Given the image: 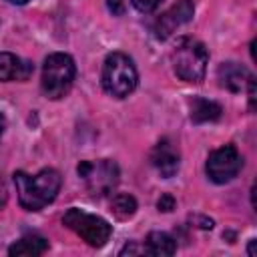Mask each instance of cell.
<instances>
[{
    "instance_id": "cell-16",
    "label": "cell",
    "mask_w": 257,
    "mask_h": 257,
    "mask_svg": "<svg viewBox=\"0 0 257 257\" xmlns=\"http://www.w3.org/2000/svg\"><path fill=\"white\" fill-rule=\"evenodd\" d=\"M131 2H133V6H135L139 12L147 14V12H153V10L159 6L161 0H131Z\"/></svg>"
},
{
    "instance_id": "cell-2",
    "label": "cell",
    "mask_w": 257,
    "mask_h": 257,
    "mask_svg": "<svg viewBox=\"0 0 257 257\" xmlns=\"http://www.w3.org/2000/svg\"><path fill=\"white\" fill-rule=\"evenodd\" d=\"M171 60H173V70L181 80L201 82L207 72L209 52L203 42H199L197 38L185 36L175 44Z\"/></svg>"
},
{
    "instance_id": "cell-12",
    "label": "cell",
    "mask_w": 257,
    "mask_h": 257,
    "mask_svg": "<svg viewBox=\"0 0 257 257\" xmlns=\"http://www.w3.org/2000/svg\"><path fill=\"white\" fill-rule=\"evenodd\" d=\"M145 253L149 255H157V257H163V255H173L177 251V243L171 235L167 233H161V231H151L147 235V241H145V247H143Z\"/></svg>"
},
{
    "instance_id": "cell-22",
    "label": "cell",
    "mask_w": 257,
    "mask_h": 257,
    "mask_svg": "<svg viewBox=\"0 0 257 257\" xmlns=\"http://www.w3.org/2000/svg\"><path fill=\"white\" fill-rule=\"evenodd\" d=\"M255 243H257V241H255V239H251V241H249V249H247V253H249V255H251V257H253V255H255Z\"/></svg>"
},
{
    "instance_id": "cell-3",
    "label": "cell",
    "mask_w": 257,
    "mask_h": 257,
    "mask_svg": "<svg viewBox=\"0 0 257 257\" xmlns=\"http://www.w3.org/2000/svg\"><path fill=\"white\" fill-rule=\"evenodd\" d=\"M137 68L133 64V60L122 54V52H110L104 58L102 64V74H100V82L102 88L116 98H124L128 96L135 88H137Z\"/></svg>"
},
{
    "instance_id": "cell-14",
    "label": "cell",
    "mask_w": 257,
    "mask_h": 257,
    "mask_svg": "<svg viewBox=\"0 0 257 257\" xmlns=\"http://www.w3.org/2000/svg\"><path fill=\"white\" fill-rule=\"evenodd\" d=\"M48 249V241L40 235H24L22 239H18L14 245H10L8 253L10 255H28V257H36L42 255Z\"/></svg>"
},
{
    "instance_id": "cell-23",
    "label": "cell",
    "mask_w": 257,
    "mask_h": 257,
    "mask_svg": "<svg viewBox=\"0 0 257 257\" xmlns=\"http://www.w3.org/2000/svg\"><path fill=\"white\" fill-rule=\"evenodd\" d=\"M4 128H6V116L0 112V137H2V133H4Z\"/></svg>"
},
{
    "instance_id": "cell-13",
    "label": "cell",
    "mask_w": 257,
    "mask_h": 257,
    "mask_svg": "<svg viewBox=\"0 0 257 257\" xmlns=\"http://www.w3.org/2000/svg\"><path fill=\"white\" fill-rule=\"evenodd\" d=\"M221 112H223V108L217 102H213V100H207V98H201V96L191 100V120L193 122H213V120H219Z\"/></svg>"
},
{
    "instance_id": "cell-19",
    "label": "cell",
    "mask_w": 257,
    "mask_h": 257,
    "mask_svg": "<svg viewBox=\"0 0 257 257\" xmlns=\"http://www.w3.org/2000/svg\"><path fill=\"white\" fill-rule=\"evenodd\" d=\"M245 88H247V94H249V106L255 108V78L253 76L249 78V82H247Z\"/></svg>"
},
{
    "instance_id": "cell-5",
    "label": "cell",
    "mask_w": 257,
    "mask_h": 257,
    "mask_svg": "<svg viewBox=\"0 0 257 257\" xmlns=\"http://www.w3.org/2000/svg\"><path fill=\"white\" fill-rule=\"evenodd\" d=\"M76 173L92 197L108 195L118 183V167L114 161H108V159L80 161L76 167Z\"/></svg>"
},
{
    "instance_id": "cell-15",
    "label": "cell",
    "mask_w": 257,
    "mask_h": 257,
    "mask_svg": "<svg viewBox=\"0 0 257 257\" xmlns=\"http://www.w3.org/2000/svg\"><path fill=\"white\" fill-rule=\"evenodd\" d=\"M110 211L116 219L124 221V219H131L135 213H137V199L128 193H118L112 197L110 201Z\"/></svg>"
},
{
    "instance_id": "cell-21",
    "label": "cell",
    "mask_w": 257,
    "mask_h": 257,
    "mask_svg": "<svg viewBox=\"0 0 257 257\" xmlns=\"http://www.w3.org/2000/svg\"><path fill=\"white\" fill-rule=\"evenodd\" d=\"M4 201H6V189H4V185H2V181H0V207L4 205Z\"/></svg>"
},
{
    "instance_id": "cell-18",
    "label": "cell",
    "mask_w": 257,
    "mask_h": 257,
    "mask_svg": "<svg viewBox=\"0 0 257 257\" xmlns=\"http://www.w3.org/2000/svg\"><path fill=\"white\" fill-rule=\"evenodd\" d=\"M106 6H108V10H110L112 14H116V16H120V14L124 12V0H106Z\"/></svg>"
},
{
    "instance_id": "cell-4",
    "label": "cell",
    "mask_w": 257,
    "mask_h": 257,
    "mask_svg": "<svg viewBox=\"0 0 257 257\" xmlns=\"http://www.w3.org/2000/svg\"><path fill=\"white\" fill-rule=\"evenodd\" d=\"M74 74H76V66L68 54L64 52L50 54L42 66V80H40L42 92L54 100L64 96L72 86Z\"/></svg>"
},
{
    "instance_id": "cell-24",
    "label": "cell",
    "mask_w": 257,
    "mask_h": 257,
    "mask_svg": "<svg viewBox=\"0 0 257 257\" xmlns=\"http://www.w3.org/2000/svg\"><path fill=\"white\" fill-rule=\"evenodd\" d=\"M10 2H12V4H26L28 0H10Z\"/></svg>"
},
{
    "instance_id": "cell-8",
    "label": "cell",
    "mask_w": 257,
    "mask_h": 257,
    "mask_svg": "<svg viewBox=\"0 0 257 257\" xmlns=\"http://www.w3.org/2000/svg\"><path fill=\"white\" fill-rule=\"evenodd\" d=\"M195 14V4L193 0H179L177 4H173L165 14H161L153 26V32L159 40L169 38L179 26H183L185 22H189Z\"/></svg>"
},
{
    "instance_id": "cell-11",
    "label": "cell",
    "mask_w": 257,
    "mask_h": 257,
    "mask_svg": "<svg viewBox=\"0 0 257 257\" xmlns=\"http://www.w3.org/2000/svg\"><path fill=\"white\" fill-rule=\"evenodd\" d=\"M217 78L223 88H227L231 92H241L247 86L251 74L245 66L237 64V62H223L217 70Z\"/></svg>"
},
{
    "instance_id": "cell-17",
    "label": "cell",
    "mask_w": 257,
    "mask_h": 257,
    "mask_svg": "<svg viewBox=\"0 0 257 257\" xmlns=\"http://www.w3.org/2000/svg\"><path fill=\"white\" fill-rule=\"evenodd\" d=\"M175 197L171 195V193H165V195H161V199L157 201V207H159V211H165V213H169V211H173L175 209Z\"/></svg>"
},
{
    "instance_id": "cell-9",
    "label": "cell",
    "mask_w": 257,
    "mask_h": 257,
    "mask_svg": "<svg viewBox=\"0 0 257 257\" xmlns=\"http://www.w3.org/2000/svg\"><path fill=\"white\" fill-rule=\"evenodd\" d=\"M179 161H181L179 151L169 139H161L151 151V163L157 169V173L165 179L173 177L179 171Z\"/></svg>"
},
{
    "instance_id": "cell-1",
    "label": "cell",
    "mask_w": 257,
    "mask_h": 257,
    "mask_svg": "<svg viewBox=\"0 0 257 257\" xmlns=\"http://www.w3.org/2000/svg\"><path fill=\"white\" fill-rule=\"evenodd\" d=\"M14 185L20 207L26 211H40L56 199L60 189V175L54 169H42L34 177L24 171H16Z\"/></svg>"
},
{
    "instance_id": "cell-20",
    "label": "cell",
    "mask_w": 257,
    "mask_h": 257,
    "mask_svg": "<svg viewBox=\"0 0 257 257\" xmlns=\"http://www.w3.org/2000/svg\"><path fill=\"white\" fill-rule=\"evenodd\" d=\"M141 251H143V249H139L135 243H131V245H126L124 249H120V255H126V253H128V255H135V253H141Z\"/></svg>"
},
{
    "instance_id": "cell-6",
    "label": "cell",
    "mask_w": 257,
    "mask_h": 257,
    "mask_svg": "<svg viewBox=\"0 0 257 257\" xmlns=\"http://www.w3.org/2000/svg\"><path fill=\"white\" fill-rule=\"evenodd\" d=\"M62 223L92 247H102L110 239V233H112L110 225L102 217L90 215L76 207H72L64 213Z\"/></svg>"
},
{
    "instance_id": "cell-7",
    "label": "cell",
    "mask_w": 257,
    "mask_h": 257,
    "mask_svg": "<svg viewBox=\"0 0 257 257\" xmlns=\"http://www.w3.org/2000/svg\"><path fill=\"white\" fill-rule=\"evenodd\" d=\"M241 167H243V159H241L239 151L233 145H225V147L215 149L209 155L205 171L213 183L223 185V183H229L231 179H235L237 173L241 171Z\"/></svg>"
},
{
    "instance_id": "cell-10",
    "label": "cell",
    "mask_w": 257,
    "mask_h": 257,
    "mask_svg": "<svg viewBox=\"0 0 257 257\" xmlns=\"http://www.w3.org/2000/svg\"><path fill=\"white\" fill-rule=\"evenodd\" d=\"M34 72L32 62L18 58L12 52H0V80H28Z\"/></svg>"
}]
</instances>
